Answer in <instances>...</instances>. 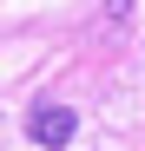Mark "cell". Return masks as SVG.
Instances as JSON below:
<instances>
[{
  "label": "cell",
  "mask_w": 145,
  "mask_h": 151,
  "mask_svg": "<svg viewBox=\"0 0 145 151\" xmlns=\"http://www.w3.org/2000/svg\"><path fill=\"white\" fill-rule=\"evenodd\" d=\"M106 13H112V20H125V13H132V0H106Z\"/></svg>",
  "instance_id": "obj_2"
},
{
  "label": "cell",
  "mask_w": 145,
  "mask_h": 151,
  "mask_svg": "<svg viewBox=\"0 0 145 151\" xmlns=\"http://www.w3.org/2000/svg\"><path fill=\"white\" fill-rule=\"evenodd\" d=\"M72 132H79V118H72V105H33L27 112V138L46 145V151H66Z\"/></svg>",
  "instance_id": "obj_1"
}]
</instances>
